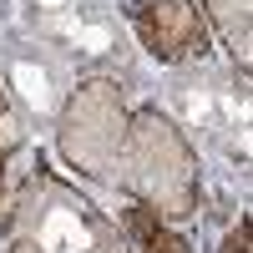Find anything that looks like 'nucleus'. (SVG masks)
<instances>
[{
    "instance_id": "6e6552de",
    "label": "nucleus",
    "mask_w": 253,
    "mask_h": 253,
    "mask_svg": "<svg viewBox=\"0 0 253 253\" xmlns=\"http://www.w3.org/2000/svg\"><path fill=\"white\" fill-rule=\"evenodd\" d=\"M117 223H122L126 243H132V253H198L167 218H157L152 208H142V203H126Z\"/></svg>"
},
{
    "instance_id": "1a4fd4ad",
    "label": "nucleus",
    "mask_w": 253,
    "mask_h": 253,
    "mask_svg": "<svg viewBox=\"0 0 253 253\" xmlns=\"http://www.w3.org/2000/svg\"><path fill=\"white\" fill-rule=\"evenodd\" d=\"M26 147H31V126L15 112L10 91L0 86V208H5V198H10V182H15V167H20V157H26Z\"/></svg>"
},
{
    "instance_id": "39448f33",
    "label": "nucleus",
    "mask_w": 253,
    "mask_h": 253,
    "mask_svg": "<svg viewBox=\"0 0 253 253\" xmlns=\"http://www.w3.org/2000/svg\"><path fill=\"white\" fill-rule=\"evenodd\" d=\"M71 81H76V71L51 46L31 41L26 31H15V26L0 31V86L10 91L15 112L26 117L31 132L56 122L61 101H66V91H71Z\"/></svg>"
},
{
    "instance_id": "7ed1b4c3",
    "label": "nucleus",
    "mask_w": 253,
    "mask_h": 253,
    "mask_svg": "<svg viewBox=\"0 0 253 253\" xmlns=\"http://www.w3.org/2000/svg\"><path fill=\"white\" fill-rule=\"evenodd\" d=\"M157 107L182 126V137L193 147L223 157L243 177V167H248V71L213 66V61L172 66V76L162 81Z\"/></svg>"
},
{
    "instance_id": "423d86ee",
    "label": "nucleus",
    "mask_w": 253,
    "mask_h": 253,
    "mask_svg": "<svg viewBox=\"0 0 253 253\" xmlns=\"http://www.w3.org/2000/svg\"><path fill=\"white\" fill-rule=\"evenodd\" d=\"M117 10L126 20L132 46H142V56H152L167 71L208 61L213 51V31L198 0H117Z\"/></svg>"
},
{
    "instance_id": "f257e3e1",
    "label": "nucleus",
    "mask_w": 253,
    "mask_h": 253,
    "mask_svg": "<svg viewBox=\"0 0 253 253\" xmlns=\"http://www.w3.org/2000/svg\"><path fill=\"white\" fill-rule=\"evenodd\" d=\"M51 126L56 152L76 177L152 208L172 228L198 218L203 208L198 147L157 101H142L132 81L76 76Z\"/></svg>"
},
{
    "instance_id": "20e7f679",
    "label": "nucleus",
    "mask_w": 253,
    "mask_h": 253,
    "mask_svg": "<svg viewBox=\"0 0 253 253\" xmlns=\"http://www.w3.org/2000/svg\"><path fill=\"white\" fill-rule=\"evenodd\" d=\"M15 31L51 46L76 76L132 81V36L117 0H15Z\"/></svg>"
},
{
    "instance_id": "9d476101",
    "label": "nucleus",
    "mask_w": 253,
    "mask_h": 253,
    "mask_svg": "<svg viewBox=\"0 0 253 253\" xmlns=\"http://www.w3.org/2000/svg\"><path fill=\"white\" fill-rule=\"evenodd\" d=\"M218 253H248V213H238L233 223H228V233H223Z\"/></svg>"
},
{
    "instance_id": "f03ea898",
    "label": "nucleus",
    "mask_w": 253,
    "mask_h": 253,
    "mask_svg": "<svg viewBox=\"0 0 253 253\" xmlns=\"http://www.w3.org/2000/svg\"><path fill=\"white\" fill-rule=\"evenodd\" d=\"M0 253H132V243L107 208L36 157L0 208Z\"/></svg>"
},
{
    "instance_id": "0eeeda50",
    "label": "nucleus",
    "mask_w": 253,
    "mask_h": 253,
    "mask_svg": "<svg viewBox=\"0 0 253 253\" xmlns=\"http://www.w3.org/2000/svg\"><path fill=\"white\" fill-rule=\"evenodd\" d=\"M198 10L208 15V31H218L228 66L248 71L253 56V0H198Z\"/></svg>"
}]
</instances>
